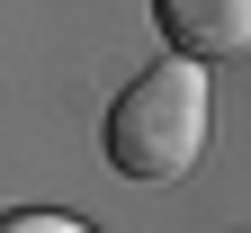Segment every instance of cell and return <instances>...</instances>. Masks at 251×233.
<instances>
[{
	"label": "cell",
	"instance_id": "obj_1",
	"mask_svg": "<svg viewBox=\"0 0 251 233\" xmlns=\"http://www.w3.org/2000/svg\"><path fill=\"white\" fill-rule=\"evenodd\" d=\"M206 126H215V90H206V63H152L117 90L108 108V161L126 180H179L188 161L206 153Z\"/></svg>",
	"mask_w": 251,
	"mask_h": 233
},
{
	"label": "cell",
	"instance_id": "obj_3",
	"mask_svg": "<svg viewBox=\"0 0 251 233\" xmlns=\"http://www.w3.org/2000/svg\"><path fill=\"white\" fill-rule=\"evenodd\" d=\"M0 233H99V224H81V215H63V207H9Z\"/></svg>",
	"mask_w": 251,
	"mask_h": 233
},
{
	"label": "cell",
	"instance_id": "obj_2",
	"mask_svg": "<svg viewBox=\"0 0 251 233\" xmlns=\"http://www.w3.org/2000/svg\"><path fill=\"white\" fill-rule=\"evenodd\" d=\"M152 18H162V36L179 63H242L251 54V0H152Z\"/></svg>",
	"mask_w": 251,
	"mask_h": 233
}]
</instances>
